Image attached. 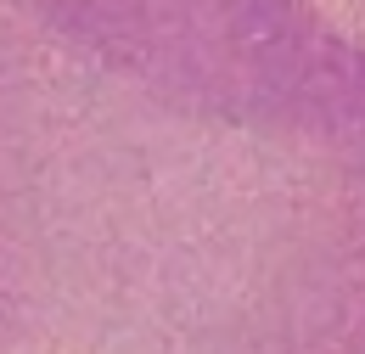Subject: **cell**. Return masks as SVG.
Segmentation results:
<instances>
[{"mask_svg": "<svg viewBox=\"0 0 365 354\" xmlns=\"http://www.w3.org/2000/svg\"><path fill=\"white\" fill-rule=\"evenodd\" d=\"M365 354V45L315 0H0V354Z\"/></svg>", "mask_w": 365, "mask_h": 354, "instance_id": "cell-1", "label": "cell"}, {"mask_svg": "<svg viewBox=\"0 0 365 354\" xmlns=\"http://www.w3.org/2000/svg\"><path fill=\"white\" fill-rule=\"evenodd\" d=\"M315 6H320V11H331V17L365 45V0H315Z\"/></svg>", "mask_w": 365, "mask_h": 354, "instance_id": "cell-2", "label": "cell"}]
</instances>
